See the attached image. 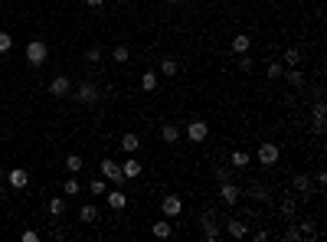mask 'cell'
<instances>
[{
	"instance_id": "13",
	"label": "cell",
	"mask_w": 327,
	"mask_h": 242,
	"mask_svg": "<svg viewBox=\"0 0 327 242\" xmlns=\"http://www.w3.org/2000/svg\"><path fill=\"white\" fill-rule=\"evenodd\" d=\"M105 200H108V206L115 213H121L124 206H128V193H121V190H111V193H105Z\"/></svg>"
},
{
	"instance_id": "12",
	"label": "cell",
	"mask_w": 327,
	"mask_h": 242,
	"mask_svg": "<svg viewBox=\"0 0 327 242\" xmlns=\"http://www.w3.org/2000/svg\"><path fill=\"white\" fill-rule=\"evenodd\" d=\"M177 69H180V62L173 59V56H164L161 62H157V75H167V79H173V75H177Z\"/></svg>"
},
{
	"instance_id": "36",
	"label": "cell",
	"mask_w": 327,
	"mask_h": 242,
	"mask_svg": "<svg viewBox=\"0 0 327 242\" xmlns=\"http://www.w3.org/2000/svg\"><path fill=\"white\" fill-rule=\"evenodd\" d=\"M285 242H301V232H298V226H288V229H285Z\"/></svg>"
},
{
	"instance_id": "16",
	"label": "cell",
	"mask_w": 327,
	"mask_h": 242,
	"mask_svg": "<svg viewBox=\"0 0 327 242\" xmlns=\"http://www.w3.org/2000/svg\"><path fill=\"white\" fill-rule=\"evenodd\" d=\"M137 148H141V137H137L134 131H124V134H121V151H124V154H134Z\"/></svg>"
},
{
	"instance_id": "42",
	"label": "cell",
	"mask_w": 327,
	"mask_h": 242,
	"mask_svg": "<svg viewBox=\"0 0 327 242\" xmlns=\"http://www.w3.org/2000/svg\"><path fill=\"white\" fill-rule=\"evenodd\" d=\"M88 7H92V10H102V7H105V0H85Z\"/></svg>"
},
{
	"instance_id": "39",
	"label": "cell",
	"mask_w": 327,
	"mask_h": 242,
	"mask_svg": "<svg viewBox=\"0 0 327 242\" xmlns=\"http://www.w3.org/2000/svg\"><path fill=\"white\" fill-rule=\"evenodd\" d=\"M85 59L88 62H102V50H99V46H92V50L85 53Z\"/></svg>"
},
{
	"instance_id": "1",
	"label": "cell",
	"mask_w": 327,
	"mask_h": 242,
	"mask_svg": "<svg viewBox=\"0 0 327 242\" xmlns=\"http://www.w3.org/2000/svg\"><path fill=\"white\" fill-rule=\"evenodd\" d=\"M46 56H50V46H46L43 39H30V43H26V62H30V66H43Z\"/></svg>"
},
{
	"instance_id": "40",
	"label": "cell",
	"mask_w": 327,
	"mask_h": 242,
	"mask_svg": "<svg viewBox=\"0 0 327 242\" xmlns=\"http://www.w3.org/2000/svg\"><path fill=\"white\" fill-rule=\"evenodd\" d=\"M239 69H242V72H252V59H249L246 53H242V56H239Z\"/></svg>"
},
{
	"instance_id": "3",
	"label": "cell",
	"mask_w": 327,
	"mask_h": 242,
	"mask_svg": "<svg viewBox=\"0 0 327 242\" xmlns=\"http://www.w3.org/2000/svg\"><path fill=\"white\" fill-rule=\"evenodd\" d=\"M75 99L85 105H95V102H102V88L95 82H82V85H75Z\"/></svg>"
},
{
	"instance_id": "22",
	"label": "cell",
	"mask_w": 327,
	"mask_h": 242,
	"mask_svg": "<svg viewBox=\"0 0 327 242\" xmlns=\"http://www.w3.org/2000/svg\"><path fill=\"white\" fill-rule=\"evenodd\" d=\"M291 186H295V193L308 197V193H311V180H308V174H295V180H291Z\"/></svg>"
},
{
	"instance_id": "26",
	"label": "cell",
	"mask_w": 327,
	"mask_h": 242,
	"mask_svg": "<svg viewBox=\"0 0 327 242\" xmlns=\"http://www.w3.org/2000/svg\"><path fill=\"white\" fill-rule=\"evenodd\" d=\"M285 79H288V85H304V75L298 72L295 66H288V69H285Z\"/></svg>"
},
{
	"instance_id": "24",
	"label": "cell",
	"mask_w": 327,
	"mask_h": 242,
	"mask_svg": "<svg viewBox=\"0 0 327 242\" xmlns=\"http://www.w3.org/2000/svg\"><path fill=\"white\" fill-rule=\"evenodd\" d=\"M88 193H95V197H105V193H108V180H105V177H95V180L88 183Z\"/></svg>"
},
{
	"instance_id": "5",
	"label": "cell",
	"mask_w": 327,
	"mask_h": 242,
	"mask_svg": "<svg viewBox=\"0 0 327 242\" xmlns=\"http://www.w3.org/2000/svg\"><path fill=\"white\" fill-rule=\"evenodd\" d=\"M255 161H259L262 167H272V164L278 161V144L262 141V144H259V151H255Z\"/></svg>"
},
{
	"instance_id": "35",
	"label": "cell",
	"mask_w": 327,
	"mask_h": 242,
	"mask_svg": "<svg viewBox=\"0 0 327 242\" xmlns=\"http://www.w3.org/2000/svg\"><path fill=\"white\" fill-rule=\"evenodd\" d=\"M311 115H314V118H327V105H324V99H317V102H314Z\"/></svg>"
},
{
	"instance_id": "21",
	"label": "cell",
	"mask_w": 327,
	"mask_h": 242,
	"mask_svg": "<svg viewBox=\"0 0 327 242\" xmlns=\"http://www.w3.org/2000/svg\"><path fill=\"white\" fill-rule=\"evenodd\" d=\"M79 219H82V223H99V206H92V203H85V206H82V210H79Z\"/></svg>"
},
{
	"instance_id": "18",
	"label": "cell",
	"mask_w": 327,
	"mask_h": 242,
	"mask_svg": "<svg viewBox=\"0 0 327 242\" xmlns=\"http://www.w3.org/2000/svg\"><path fill=\"white\" fill-rule=\"evenodd\" d=\"M229 164H232L236 170H242V167L252 164V154H249V151H232V154H229Z\"/></svg>"
},
{
	"instance_id": "30",
	"label": "cell",
	"mask_w": 327,
	"mask_h": 242,
	"mask_svg": "<svg viewBox=\"0 0 327 242\" xmlns=\"http://www.w3.org/2000/svg\"><path fill=\"white\" fill-rule=\"evenodd\" d=\"M265 75H268V79H282V75H285V62H268Z\"/></svg>"
},
{
	"instance_id": "25",
	"label": "cell",
	"mask_w": 327,
	"mask_h": 242,
	"mask_svg": "<svg viewBox=\"0 0 327 242\" xmlns=\"http://www.w3.org/2000/svg\"><path fill=\"white\" fill-rule=\"evenodd\" d=\"M246 193H249L252 200H259V203H265V200H268V186H262V183H252Z\"/></svg>"
},
{
	"instance_id": "10",
	"label": "cell",
	"mask_w": 327,
	"mask_h": 242,
	"mask_svg": "<svg viewBox=\"0 0 327 242\" xmlns=\"http://www.w3.org/2000/svg\"><path fill=\"white\" fill-rule=\"evenodd\" d=\"M141 170H144V164L137 161L134 154H131V157H124V164H121V174H124V180H137V177H141Z\"/></svg>"
},
{
	"instance_id": "37",
	"label": "cell",
	"mask_w": 327,
	"mask_h": 242,
	"mask_svg": "<svg viewBox=\"0 0 327 242\" xmlns=\"http://www.w3.org/2000/svg\"><path fill=\"white\" fill-rule=\"evenodd\" d=\"M216 180H219V183L232 180V167H216Z\"/></svg>"
},
{
	"instance_id": "41",
	"label": "cell",
	"mask_w": 327,
	"mask_h": 242,
	"mask_svg": "<svg viewBox=\"0 0 327 242\" xmlns=\"http://www.w3.org/2000/svg\"><path fill=\"white\" fill-rule=\"evenodd\" d=\"M327 131V118H314V134H324Z\"/></svg>"
},
{
	"instance_id": "33",
	"label": "cell",
	"mask_w": 327,
	"mask_h": 242,
	"mask_svg": "<svg viewBox=\"0 0 327 242\" xmlns=\"http://www.w3.org/2000/svg\"><path fill=\"white\" fill-rule=\"evenodd\" d=\"M10 50H13V36L0 30V56H4V53H10Z\"/></svg>"
},
{
	"instance_id": "27",
	"label": "cell",
	"mask_w": 327,
	"mask_h": 242,
	"mask_svg": "<svg viewBox=\"0 0 327 242\" xmlns=\"http://www.w3.org/2000/svg\"><path fill=\"white\" fill-rule=\"evenodd\" d=\"M298 232H301V239H314L317 236V226L311 223V219H304V223L298 226Z\"/></svg>"
},
{
	"instance_id": "9",
	"label": "cell",
	"mask_w": 327,
	"mask_h": 242,
	"mask_svg": "<svg viewBox=\"0 0 327 242\" xmlns=\"http://www.w3.org/2000/svg\"><path fill=\"white\" fill-rule=\"evenodd\" d=\"M7 183H10L13 190H26V183H30V170L26 167H13L10 174H7Z\"/></svg>"
},
{
	"instance_id": "45",
	"label": "cell",
	"mask_w": 327,
	"mask_h": 242,
	"mask_svg": "<svg viewBox=\"0 0 327 242\" xmlns=\"http://www.w3.org/2000/svg\"><path fill=\"white\" fill-rule=\"evenodd\" d=\"M118 4H124V0H118Z\"/></svg>"
},
{
	"instance_id": "17",
	"label": "cell",
	"mask_w": 327,
	"mask_h": 242,
	"mask_svg": "<svg viewBox=\"0 0 327 242\" xmlns=\"http://www.w3.org/2000/svg\"><path fill=\"white\" fill-rule=\"evenodd\" d=\"M249 46H252V39H249L246 33H239V36H232V39H229V50H232L236 56H242V53H249Z\"/></svg>"
},
{
	"instance_id": "28",
	"label": "cell",
	"mask_w": 327,
	"mask_h": 242,
	"mask_svg": "<svg viewBox=\"0 0 327 242\" xmlns=\"http://www.w3.org/2000/svg\"><path fill=\"white\" fill-rule=\"evenodd\" d=\"M62 213H66V200H62V197H53L50 200V216H62Z\"/></svg>"
},
{
	"instance_id": "19",
	"label": "cell",
	"mask_w": 327,
	"mask_h": 242,
	"mask_svg": "<svg viewBox=\"0 0 327 242\" xmlns=\"http://www.w3.org/2000/svg\"><path fill=\"white\" fill-rule=\"evenodd\" d=\"M170 232H173V226L167 223V219H157V223L151 226V236L154 239H170Z\"/></svg>"
},
{
	"instance_id": "31",
	"label": "cell",
	"mask_w": 327,
	"mask_h": 242,
	"mask_svg": "<svg viewBox=\"0 0 327 242\" xmlns=\"http://www.w3.org/2000/svg\"><path fill=\"white\" fill-rule=\"evenodd\" d=\"M282 59H285V66H298V62H301V53H298L295 46H291V50H285V56H282Z\"/></svg>"
},
{
	"instance_id": "43",
	"label": "cell",
	"mask_w": 327,
	"mask_h": 242,
	"mask_svg": "<svg viewBox=\"0 0 327 242\" xmlns=\"http://www.w3.org/2000/svg\"><path fill=\"white\" fill-rule=\"evenodd\" d=\"M164 4H180V0H164Z\"/></svg>"
},
{
	"instance_id": "29",
	"label": "cell",
	"mask_w": 327,
	"mask_h": 242,
	"mask_svg": "<svg viewBox=\"0 0 327 242\" xmlns=\"http://www.w3.org/2000/svg\"><path fill=\"white\" fill-rule=\"evenodd\" d=\"M66 167H69V174H79V170L85 167V164H82V157H79V154H69V157H66Z\"/></svg>"
},
{
	"instance_id": "2",
	"label": "cell",
	"mask_w": 327,
	"mask_h": 242,
	"mask_svg": "<svg viewBox=\"0 0 327 242\" xmlns=\"http://www.w3.org/2000/svg\"><path fill=\"white\" fill-rule=\"evenodd\" d=\"M206 137H210V124H206V118H190V124H186V141L203 144Z\"/></svg>"
},
{
	"instance_id": "11",
	"label": "cell",
	"mask_w": 327,
	"mask_h": 242,
	"mask_svg": "<svg viewBox=\"0 0 327 242\" xmlns=\"http://www.w3.org/2000/svg\"><path fill=\"white\" fill-rule=\"evenodd\" d=\"M72 92V82H69V75H56V79L50 82V95H56V99H62V95Z\"/></svg>"
},
{
	"instance_id": "44",
	"label": "cell",
	"mask_w": 327,
	"mask_h": 242,
	"mask_svg": "<svg viewBox=\"0 0 327 242\" xmlns=\"http://www.w3.org/2000/svg\"><path fill=\"white\" fill-rule=\"evenodd\" d=\"M0 197H4V183H0Z\"/></svg>"
},
{
	"instance_id": "8",
	"label": "cell",
	"mask_w": 327,
	"mask_h": 242,
	"mask_svg": "<svg viewBox=\"0 0 327 242\" xmlns=\"http://www.w3.org/2000/svg\"><path fill=\"white\" fill-rule=\"evenodd\" d=\"M239 197H242V190H239V186H236L232 180L219 183V200H222L226 206H236V203H239Z\"/></svg>"
},
{
	"instance_id": "14",
	"label": "cell",
	"mask_w": 327,
	"mask_h": 242,
	"mask_svg": "<svg viewBox=\"0 0 327 242\" xmlns=\"http://www.w3.org/2000/svg\"><path fill=\"white\" fill-rule=\"evenodd\" d=\"M226 232H229L232 239H246V236H249V226L242 223V219H226Z\"/></svg>"
},
{
	"instance_id": "23",
	"label": "cell",
	"mask_w": 327,
	"mask_h": 242,
	"mask_svg": "<svg viewBox=\"0 0 327 242\" xmlns=\"http://www.w3.org/2000/svg\"><path fill=\"white\" fill-rule=\"evenodd\" d=\"M157 82H161V79H157L154 69H148V72L141 75V88H144V92H157Z\"/></svg>"
},
{
	"instance_id": "38",
	"label": "cell",
	"mask_w": 327,
	"mask_h": 242,
	"mask_svg": "<svg viewBox=\"0 0 327 242\" xmlns=\"http://www.w3.org/2000/svg\"><path fill=\"white\" fill-rule=\"evenodd\" d=\"M20 239H23V242H39V232L36 229H23V232H20Z\"/></svg>"
},
{
	"instance_id": "7",
	"label": "cell",
	"mask_w": 327,
	"mask_h": 242,
	"mask_svg": "<svg viewBox=\"0 0 327 242\" xmlns=\"http://www.w3.org/2000/svg\"><path fill=\"white\" fill-rule=\"evenodd\" d=\"M200 223H203V242H216V239H219L216 213H203V216H200Z\"/></svg>"
},
{
	"instance_id": "6",
	"label": "cell",
	"mask_w": 327,
	"mask_h": 242,
	"mask_svg": "<svg viewBox=\"0 0 327 242\" xmlns=\"http://www.w3.org/2000/svg\"><path fill=\"white\" fill-rule=\"evenodd\" d=\"M161 210H164L167 219H173V216H180V213H183V200H180L177 193H167V197L161 200Z\"/></svg>"
},
{
	"instance_id": "4",
	"label": "cell",
	"mask_w": 327,
	"mask_h": 242,
	"mask_svg": "<svg viewBox=\"0 0 327 242\" xmlns=\"http://www.w3.org/2000/svg\"><path fill=\"white\" fill-rule=\"evenodd\" d=\"M102 177H105L108 183H115V186H124L121 164H118V161H111V157H105V161H102Z\"/></svg>"
},
{
	"instance_id": "20",
	"label": "cell",
	"mask_w": 327,
	"mask_h": 242,
	"mask_svg": "<svg viewBox=\"0 0 327 242\" xmlns=\"http://www.w3.org/2000/svg\"><path fill=\"white\" fill-rule=\"evenodd\" d=\"M278 213H282L285 219H295V213H298V200H295V197H285L282 206H278Z\"/></svg>"
},
{
	"instance_id": "32",
	"label": "cell",
	"mask_w": 327,
	"mask_h": 242,
	"mask_svg": "<svg viewBox=\"0 0 327 242\" xmlns=\"http://www.w3.org/2000/svg\"><path fill=\"white\" fill-rule=\"evenodd\" d=\"M111 59H115V62H128V59H131L128 46H115V50H111Z\"/></svg>"
},
{
	"instance_id": "15",
	"label": "cell",
	"mask_w": 327,
	"mask_h": 242,
	"mask_svg": "<svg viewBox=\"0 0 327 242\" xmlns=\"http://www.w3.org/2000/svg\"><path fill=\"white\" fill-rule=\"evenodd\" d=\"M161 141H164V144H177V141H180V124L167 121L164 128H161Z\"/></svg>"
},
{
	"instance_id": "34",
	"label": "cell",
	"mask_w": 327,
	"mask_h": 242,
	"mask_svg": "<svg viewBox=\"0 0 327 242\" xmlns=\"http://www.w3.org/2000/svg\"><path fill=\"white\" fill-rule=\"evenodd\" d=\"M79 190H82V186H79V180H75V177H69V180L62 183V193H69V197H75Z\"/></svg>"
}]
</instances>
